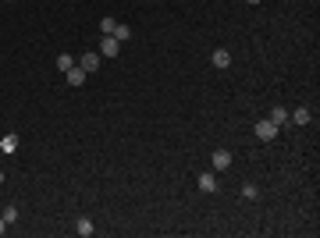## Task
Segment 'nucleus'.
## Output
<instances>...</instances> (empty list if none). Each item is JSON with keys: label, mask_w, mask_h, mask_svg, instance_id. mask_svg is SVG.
<instances>
[{"label": "nucleus", "mask_w": 320, "mask_h": 238, "mask_svg": "<svg viewBox=\"0 0 320 238\" xmlns=\"http://www.w3.org/2000/svg\"><path fill=\"white\" fill-rule=\"evenodd\" d=\"M253 132H256V139H260V142H274L281 128H277L270 117H263V121H256V128H253Z\"/></svg>", "instance_id": "1"}, {"label": "nucleus", "mask_w": 320, "mask_h": 238, "mask_svg": "<svg viewBox=\"0 0 320 238\" xmlns=\"http://www.w3.org/2000/svg\"><path fill=\"white\" fill-rule=\"evenodd\" d=\"M100 57H117V54H121V43H117V39L114 36H103L100 39V50H96Z\"/></svg>", "instance_id": "2"}, {"label": "nucleus", "mask_w": 320, "mask_h": 238, "mask_svg": "<svg viewBox=\"0 0 320 238\" xmlns=\"http://www.w3.org/2000/svg\"><path fill=\"white\" fill-rule=\"evenodd\" d=\"M210 164H214V171H228V167H231V153H228V149H214Z\"/></svg>", "instance_id": "3"}, {"label": "nucleus", "mask_w": 320, "mask_h": 238, "mask_svg": "<svg viewBox=\"0 0 320 238\" xmlns=\"http://www.w3.org/2000/svg\"><path fill=\"white\" fill-rule=\"evenodd\" d=\"M100 61H103L100 54H82V57H78V68L89 75V71H96V68H100Z\"/></svg>", "instance_id": "4"}, {"label": "nucleus", "mask_w": 320, "mask_h": 238, "mask_svg": "<svg viewBox=\"0 0 320 238\" xmlns=\"http://www.w3.org/2000/svg\"><path fill=\"white\" fill-rule=\"evenodd\" d=\"M199 192H217V174H214V171H203V174H199Z\"/></svg>", "instance_id": "5"}, {"label": "nucleus", "mask_w": 320, "mask_h": 238, "mask_svg": "<svg viewBox=\"0 0 320 238\" xmlns=\"http://www.w3.org/2000/svg\"><path fill=\"white\" fill-rule=\"evenodd\" d=\"M93 231H96V227H93V220H89V217H78V220H75V234H82V238H89Z\"/></svg>", "instance_id": "6"}, {"label": "nucleus", "mask_w": 320, "mask_h": 238, "mask_svg": "<svg viewBox=\"0 0 320 238\" xmlns=\"http://www.w3.org/2000/svg\"><path fill=\"white\" fill-rule=\"evenodd\" d=\"M64 75H68V86H82V82H86V71L78 68V64H75V68H68Z\"/></svg>", "instance_id": "7"}, {"label": "nucleus", "mask_w": 320, "mask_h": 238, "mask_svg": "<svg viewBox=\"0 0 320 238\" xmlns=\"http://www.w3.org/2000/svg\"><path fill=\"white\" fill-rule=\"evenodd\" d=\"M210 64H214V68H228V64H231V54H228V50H214V54H210Z\"/></svg>", "instance_id": "8"}, {"label": "nucleus", "mask_w": 320, "mask_h": 238, "mask_svg": "<svg viewBox=\"0 0 320 238\" xmlns=\"http://www.w3.org/2000/svg\"><path fill=\"white\" fill-rule=\"evenodd\" d=\"M110 36H114V39H117V43H128V39H132V29H128V25H121V22H117V25H114V32H110Z\"/></svg>", "instance_id": "9"}, {"label": "nucleus", "mask_w": 320, "mask_h": 238, "mask_svg": "<svg viewBox=\"0 0 320 238\" xmlns=\"http://www.w3.org/2000/svg\"><path fill=\"white\" fill-rule=\"evenodd\" d=\"M0 149H4V153H15V149H18V135H15V132H8L4 139H0Z\"/></svg>", "instance_id": "10"}, {"label": "nucleus", "mask_w": 320, "mask_h": 238, "mask_svg": "<svg viewBox=\"0 0 320 238\" xmlns=\"http://www.w3.org/2000/svg\"><path fill=\"white\" fill-rule=\"evenodd\" d=\"M288 117H292L295 125H309V110H306V107H295V110H292Z\"/></svg>", "instance_id": "11"}, {"label": "nucleus", "mask_w": 320, "mask_h": 238, "mask_svg": "<svg viewBox=\"0 0 320 238\" xmlns=\"http://www.w3.org/2000/svg\"><path fill=\"white\" fill-rule=\"evenodd\" d=\"M270 121H274L277 128H281V125L288 121V110H285V107H277V110H270Z\"/></svg>", "instance_id": "12"}, {"label": "nucleus", "mask_w": 320, "mask_h": 238, "mask_svg": "<svg viewBox=\"0 0 320 238\" xmlns=\"http://www.w3.org/2000/svg\"><path fill=\"white\" fill-rule=\"evenodd\" d=\"M75 64H78V61H75L71 54H61V57H57V68H61V71H68V68H75Z\"/></svg>", "instance_id": "13"}, {"label": "nucleus", "mask_w": 320, "mask_h": 238, "mask_svg": "<svg viewBox=\"0 0 320 238\" xmlns=\"http://www.w3.org/2000/svg\"><path fill=\"white\" fill-rule=\"evenodd\" d=\"M114 25H117L114 18H103V22H100V32H103V36H110V32H114Z\"/></svg>", "instance_id": "14"}, {"label": "nucleus", "mask_w": 320, "mask_h": 238, "mask_svg": "<svg viewBox=\"0 0 320 238\" xmlns=\"http://www.w3.org/2000/svg\"><path fill=\"white\" fill-rule=\"evenodd\" d=\"M242 195H246V199H256V185L246 181V185H242Z\"/></svg>", "instance_id": "15"}, {"label": "nucleus", "mask_w": 320, "mask_h": 238, "mask_svg": "<svg viewBox=\"0 0 320 238\" xmlns=\"http://www.w3.org/2000/svg\"><path fill=\"white\" fill-rule=\"evenodd\" d=\"M4 220H8V224L18 220V206H4Z\"/></svg>", "instance_id": "16"}, {"label": "nucleus", "mask_w": 320, "mask_h": 238, "mask_svg": "<svg viewBox=\"0 0 320 238\" xmlns=\"http://www.w3.org/2000/svg\"><path fill=\"white\" fill-rule=\"evenodd\" d=\"M4 231H8V220H4V217H0V234H4Z\"/></svg>", "instance_id": "17"}, {"label": "nucleus", "mask_w": 320, "mask_h": 238, "mask_svg": "<svg viewBox=\"0 0 320 238\" xmlns=\"http://www.w3.org/2000/svg\"><path fill=\"white\" fill-rule=\"evenodd\" d=\"M246 4H260V0H246Z\"/></svg>", "instance_id": "18"}, {"label": "nucleus", "mask_w": 320, "mask_h": 238, "mask_svg": "<svg viewBox=\"0 0 320 238\" xmlns=\"http://www.w3.org/2000/svg\"><path fill=\"white\" fill-rule=\"evenodd\" d=\"M0 185H4V171H0Z\"/></svg>", "instance_id": "19"}]
</instances>
